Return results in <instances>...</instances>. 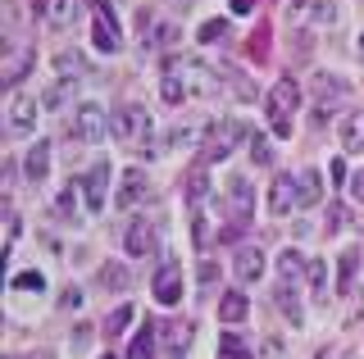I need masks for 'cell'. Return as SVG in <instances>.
Listing matches in <instances>:
<instances>
[{"mask_svg":"<svg viewBox=\"0 0 364 359\" xmlns=\"http://www.w3.org/2000/svg\"><path fill=\"white\" fill-rule=\"evenodd\" d=\"M132 319H136V309H132V305H119V309H114L109 319H105V328H100V332H105L109 341H114V336H123V332H128V323H132Z\"/></svg>","mask_w":364,"mask_h":359,"instance_id":"cell-27","label":"cell"},{"mask_svg":"<svg viewBox=\"0 0 364 359\" xmlns=\"http://www.w3.org/2000/svg\"><path fill=\"white\" fill-rule=\"evenodd\" d=\"M314 92H318V96H328V92L341 96V92H346V82H341V77H323V73H318V77H314Z\"/></svg>","mask_w":364,"mask_h":359,"instance_id":"cell-39","label":"cell"},{"mask_svg":"<svg viewBox=\"0 0 364 359\" xmlns=\"http://www.w3.org/2000/svg\"><path fill=\"white\" fill-rule=\"evenodd\" d=\"M82 73H87V60L77 50H60V55H55V77H64V82H82Z\"/></svg>","mask_w":364,"mask_h":359,"instance_id":"cell-19","label":"cell"},{"mask_svg":"<svg viewBox=\"0 0 364 359\" xmlns=\"http://www.w3.org/2000/svg\"><path fill=\"white\" fill-rule=\"evenodd\" d=\"M37 14L46 18V28L64 32V28H73V18H77V0H37Z\"/></svg>","mask_w":364,"mask_h":359,"instance_id":"cell-9","label":"cell"},{"mask_svg":"<svg viewBox=\"0 0 364 359\" xmlns=\"http://www.w3.org/2000/svg\"><path fill=\"white\" fill-rule=\"evenodd\" d=\"M219 355H223V359H250V350H246L242 341H237L232 332H223V336H219Z\"/></svg>","mask_w":364,"mask_h":359,"instance_id":"cell-33","label":"cell"},{"mask_svg":"<svg viewBox=\"0 0 364 359\" xmlns=\"http://www.w3.org/2000/svg\"><path fill=\"white\" fill-rule=\"evenodd\" d=\"M23 173H28L32 187H41L46 177H50V145H46V141L28 145V155H23Z\"/></svg>","mask_w":364,"mask_h":359,"instance_id":"cell-11","label":"cell"},{"mask_svg":"<svg viewBox=\"0 0 364 359\" xmlns=\"http://www.w3.org/2000/svg\"><path fill=\"white\" fill-rule=\"evenodd\" d=\"M232 268H237L242 282H259V277H264V250H259V245H242L237 260H232Z\"/></svg>","mask_w":364,"mask_h":359,"instance_id":"cell-13","label":"cell"},{"mask_svg":"<svg viewBox=\"0 0 364 359\" xmlns=\"http://www.w3.org/2000/svg\"><path fill=\"white\" fill-rule=\"evenodd\" d=\"M355 60L364 64V32H360V37H355Z\"/></svg>","mask_w":364,"mask_h":359,"instance_id":"cell-47","label":"cell"},{"mask_svg":"<svg viewBox=\"0 0 364 359\" xmlns=\"http://www.w3.org/2000/svg\"><path fill=\"white\" fill-rule=\"evenodd\" d=\"M278 355H282V341H278V336H269V341L259 346V359H278Z\"/></svg>","mask_w":364,"mask_h":359,"instance_id":"cell-43","label":"cell"},{"mask_svg":"<svg viewBox=\"0 0 364 359\" xmlns=\"http://www.w3.org/2000/svg\"><path fill=\"white\" fill-rule=\"evenodd\" d=\"M100 282H105V287H128V268H123V264H105V268H100Z\"/></svg>","mask_w":364,"mask_h":359,"instance_id":"cell-38","label":"cell"},{"mask_svg":"<svg viewBox=\"0 0 364 359\" xmlns=\"http://www.w3.org/2000/svg\"><path fill=\"white\" fill-rule=\"evenodd\" d=\"M155 245H159V241H155V228L141 219V223L128 232V255H155Z\"/></svg>","mask_w":364,"mask_h":359,"instance_id":"cell-21","label":"cell"},{"mask_svg":"<svg viewBox=\"0 0 364 359\" xmlns=\"http://www.w3.org/2000/svg\"><path fill=\"white\" fill-rule=\"evenodd\" d=\"M68 137H73L77 145H91V141L109 137V114H105L100 105H91V100L73 105V118H68Z\"/></svg>","mask_w":364,"mask_h":359,"instance_id":"cell-2","label":"cell"},{"mask_svg":"<svg viewBox=\"0 0 364 359\" xmlns=\"http://www.w3.org/2000/svg\"><path fill=\"white\" fill-rule=\"evenodd\" d=\"M305 268H310V260H305V255L296 250V245H287V250L278 255V273H282V282H296V277H301Z\"/></svg>","mask_w":364,"mask_h":359,"instance_id":"cell-22","label":"cell"},{"mask_svg":"<svg viewBox=\"0 0 364 359\" xmlns=\"http://www.w3.org/2000/svg\"><path fill=\"white\" fill-rule=\"evenodd\" d=\"M296 205H301V187H296V177H278V182H273V192H269V209L278 219H287Z\"/></svg>","mask_w":364,"mask_h":359,"instance_id":"cell-10","label":"cell"},{"mask_svg":"<svg viewBox=\"0 0 364 359\" xmlns=\"http://www.w3.org/2000/svg\"><path fill=\"white\" fill-rule=\"evenodd\" d=\"M55 214H60L64 223H77V192H73V187H68V192L55 200Z\"/></svg>","mask_w":364,"mask_h":359,"instance_id":"cell-32","label":"cell"},{"mask_svg":"<svg viewBox=\"0 0 364 359\" xmlns=\"http://www.w3.org/2000/svg\"><path fill=\"white\" fill-rule=\"evenodd\" d=\"M9 287H14V291H46V277L37 273V268H28V273H14Z\"/></svg>","mask_w":364,"mask_h":359,"instance_id":"cell-34","label":"cell"},{"mask_svg":"<svg viewBox=\"0 0 364 359\" xmlns=\"http://www.w3.org/2000/svg\"><path fill=\"white\" fill-rule=\"evenodd\" d=\"M200 282H205V287L219 282V264H214V260H205V264H200Z\"/></svg>","mask_w":364,"mask_h":359,"instance_id":"cell-42","label":"cell"},{"mask_svg":"<svg viewBox=\"0 0 364 359\" xmlns=\"http://www.w3.org/2000/svg\"><path fill=\"white\" fill-rule=\"evenodd\" d=\"M250 314V296L246 291H228V296L219 300V323H242Z\"/></svg>","mask_w":364,"mask_h":359,"instance_id":"cell-18","label":"cell"},{"mask_svg":"<svg viewBox=\"0 0 364 359\" xmlns=\"http://www.w3.org/2000/svg\"><path fill=\"white\" fill-rule=\"evenodd\" d=\"M305 277H310V291H314V300H328V264H323V260H310V268H305Z\"/></svg>","mask_w":364,"mask_h":359,"instance_id":"cell-29","label":"cell"},{"mask_svg":"<svg viewBox=\"0 0 364 359\" xmlns=\"http://www.w3.org/2000/svg\"><path fill=\"white\" fill-rule=\"evenodd\" d=\"M187 96H191V92H187V82L168 73V77H164V100H168V105H178V100H187Z\"/></svg>","mask_w":364,"mask_h":359,"instance_id":"cell-37","label":"cell"},{"mask_svg":"<svg viewBox=\"0 0 364 359\" xmlns=\"http://www.w3.org/2000/svg\"><path fill=\"white\" fill-rule=\"evenodd\" d=\"M37 114H41L37 96H23V92L9 96V132H32L37 128Z\"/></svg>","mask_w":364,"mask_h":359,"instance_id":"cell-6","label":"cell"},{"mask_svg":"<svg viewBox=\"0 0 364 359\" xmlns=\"http://www.w3.org/2000/svg\"><path fill=\"white\" fill-rule=\"evenodd\" d=\"M310 18L318 28H333L337 18H341V9H337V0H310Z\"/></svg>","mask_w":364,"mask_h":359,"instance_id":"cell-28","label":"cell"},{"mask_svg":"<svg viewBox=\"0 0 364 359\" xmlns=\"http://www.w3.org/2000/svg\"><path fill=\"white\" fill-rule=\"evenodd\" d=\"M296 187H301V205H318V200H323V177H318V168H305V173L296 177Z\"/></svg>","mask_w":364,"mask_h":359,"instance_id":"cell-23","label":"cell"},{"mask_svg":"<svg viewBox=\"0 0 364 359\" xmlns=\"http://www.w3.org/2000/svg\"><path fill=\"white\" fill-rule=\"evenodd\" d=\"M159 341H164V350L173 359H182L187 346H191V328H187V323H159Z\"/></svg>","mask_w":364,"mask_h":359,"instance_id":"cell-15","label":"cell"},{"mask_svg":"<svg viewBox=\"0 0 364 359\" xmlns=\"http://www.w3.org/2000/svg\"><path fill=\"white\" fill-rule=\"evenodd\" d=\"M91 41H96V50H105V55L123 50V28H119V18H114L109 5L91 9Z\"/></svg>","mask_w":364,"mask_h":359,"instance_id":"cell-4","label":"cell"},{"mask_svg":"<svg viewBox=\"0 0 364 359\" xmlns=\"http://www.w3.org/2000/svg\"><path fill=\"white\" fill-rule=\"evenodd\" d=\"M337 141H341V150H364V109H350L346 118L337 123Z\"/></svg>","mask_w":364,"mask_h":359,"instance_id":"cell-12","label":"cell"},{"mask_svg":"<svg viewBox=\"0 0 364 359\" xmlns=\"http://www.w3.org/2000/svg\"><path fill=\"white\" fill-rule=\"evenodd\" d=\"M228 37H232V23H228V18H210V23H200V46H223Z\"/></svg>","mask_w":364,"mask_h":359,"instance_id":"cell-25","label":"cell"},{"mask_svg":"<svg viewBox=\"0 0 364 359\" xmlns=\"http://www.w3.org/2000/svg\"><path fill=\"white\" fill-rule=\"evenodd\" d=\"M346 228V205H328V232Z\"/></svg>","mask_w":364,"mask_h":359,"instance_id":"cell-40","label":"cell"},{"mask_svg":"<svg viewBox=\"0 0 364 359\" xmlns=\"http://www.w3.org/2000/svg\"><path fill=\"white\" fill-rule=\"evenodd\" d=\"M228 200H232V223H246L250 219V209H255V192H250V182L246 177H228Z\"/></svg>","mask_w":364,"mask_h":359,"instance_id":"cell-14","label":"cell"},{"mask_svg":"<svg viewBox=\"0 0 364 359\" xmlns=\"http://www.w3.org/2000/svg\"><path fill=\"white\" fill-rule=\"evenodd\" d=\"M269 32H255V37H250V55H255V60H264V55H269Z\"/></svg>","mask_w":364,"mask_h":359,"instance_id":"cell-41","label":"cell"},{"mask_svg":"<svg viewBox=\"0 0 364 359\" xmlns=\"http://www.w3.org/2000/svg\"><path fill=\"white\" fill-rule=\"evenodd\" d=\"M60 305H64V309H77V305H82V291H77V287H68V296L60 300Z\"/></svg>","mask_w":364,"mask_h":359,"instance_id":"cell-45","label":"cell"},{"mask_svg":"<svg viewBox=\"0 0 364 359\" xmlns=\"http://www.w3.org/2000/svg\"><path fill=\"white\" fill-rule=\"evenodd\" d=\"M250 160H255L259 168H269V164H273V145H269V137H259V132L250 137Z\"/></svg>","mask_w":364,"mask_h":359,"instance_id":"cell-31","label":"cell"},{"mask_svg":"<svg viewBox=\"0 0 364 359\" xmlns=\"http://www.w3.org/2000/svg\"><path fill=\"white\" fill-rule=\"evenodd\" d=\"M255 9V0H232V14H250Z\"/></svg>","mask_w":364,"mask_h":359,"instance_id":"cell-46","label":"cell"},{"mask_svg":"<svg viewBox=\"0 0 364 359\" xmlns=\"http://www.w3.org/2000/svg\"><path fill=\"white\" fill-rule=\"evenodd\" d=\"M360 273V250H341V264H337V291H350Z\"/></svg>","mask_w":364,"mask_h":359,"instance_id":"cell-26","label":"cell"},{"mask_svg":"<svg viewBox=\"0 0 364 359\" xmlns=\"http://www.w3.org/2000/svg\"><path fill=\"white\" fill-rule=\"evenodd\" d=\"M246 137V128L237 118H223V123H214V132H210V141H205V155L200 160L210 164V160H228V150H232V141H242Z\"/></svg>","mask_w":364,"mask_h":359,"instance_id":"cell-5","label":"cell"},{"mask_svg":"<svg viewBox=\"0 0 364 359\" xmlns=\"http://www.w3.org/2000/svg\"><path fill=\"white\" fill-rule=\"evenodd\" d=\"M151 291H155L159 305H178V300H182V264H159Z\"/></svg>","mask_w":364,"mask_h":359,"instance_id":"cell-7","label":"cell"},{"mask_svg":"<svg viewBox=\"0 0 364 359\" xmlns=\"http://www.w3.org/2000/svg\"><path fill=\"white\" fill-rule=\"evenodd\" d=\"M109 137L132 145V150H146L151 155V114H146L141 105H123L109 114Z\"/></svg>","mask_w":364,"mask_h":359,"instance_id":"cell-1","label":"cell"},{"mask_svg":"<svg viewBox=\"0 0 364 359\" xmlns=\"http://www.w3.org/2000/svg\"><path fill=\"white\" fill-rule=\"evenodd\" d=\"M141 196H146V173H141V168L123 173V182H119V196H114V205H119V209H132Z\"/></svg>","mask_w":364,"mask_h":359,"instance_id":"cell-16","label":"cell"},{"mask_svg":"<svg viewBox=\"0 0 364 359\" xmlns=\"http://www.w3.org/2000/svg\"><path fill=\"white\" fill-rule=\"evenodd\" d=\"M273 300H278V309L291 319V328H305V309H301V300H296V291H291V282H282L278 291H273Z\"/></svg>","mask_w":364,"mask_h":359,"instance_id":"cell-20","label":"cell"},{"mask_svg":"<svg viewBox=\"0 0 364 359\" xmlns=\"http://www.w3.org/2000/svg\"><path fill=\"white\" fill-rule=\"evenodd\" d=\"M28 60H32V55H14V60L5 64V87H18V82H23V69H28Z\"/></svg>","mask_w":364,"mask_h":359,"instance_id":"cell-36","label":"cell"},{"mask_svg":"<svg viewBox=\"0 0 364 359\" xmlns=\"http://www.w3.org/2000/svg\"><path fill=\"white\" fill-rule=\"evenodd\" d=\"M105 192H109V164H96L82 177V200H87L91 214H100V209H105Z\"/></svg>","mask_w":364,"mask_h":359,"instance_id":"cell-8","label":"cell"},{"mask_svg":"<svg viewBox=\"0 0 364 359\" xmlns=\"http://www.w3.org/2000/svg\"><path fill=\"white\" fill-rule=\"evenodd\" d=\"M196 137H200V123H173V128H168V145H196Z\"/></svg>","mask_w":364,"mask_h":359,"instance_id":"cell-30","label":"cell"},{"mask_svg":"<svg viewBox=\"0 0 364 359\" xmlns=\"http://www.w3.org/2000/svg\"><path fill=\"white\" fill-rule=\"evenodd\" d=\"M346 187H350V196H355L360 205H364V168H360V173H350V182H346Z\"/></svg>","mask_w":364,"mask_h":359,"instance_id":"cell-44","label":"cell"},{"mask_svg":"<svg viewBox=\"0 0 364 359\" xmlns=\"http://www.w3.org/2000/svg\"><path fill=\"white\" fill-rule=\"evenodd\" d=\"M73 87H77V82H64V77H60V82H50V87L41 92V109H64L68 100H73Z\"/></svg>","mask_w":364,"mask_h":359,"instance_id":"cell-24","label":"cell"},{"mask_svg":"<svg viewBox=\"0 0 364 359\" xmlns=\"http://www.w3.org/2000/svg\"><path fill=\"white\" fill-rule=\"evenodd\" d=\"M187 196H191V205H200V200L210 196V182H205V168H196V173L187 177Z\"/></svg>","mask_w":364,"mask_h":359,"instance_id":"cell-35","label":"cell"},{"mask_svg":"<svg viewBox=\"0 0 364 359\" xmlns=\"http://www.w3.org/2000/svg\"><path fill=\"white\" fill-rule=\"evenodd\" d=\"M296 105H301V87H296L291 77H282V82L269 92V123H273V132H278V137H291Z\"/></svg>","mask_w":364,"mask_h":359,"instance_id":"cell-3","label":"cell"},{"mask_svg":"<svg viewBox=\"0 0 364 359\" xmlns=\"http://www.w3.org/2000/svg\"><path fill=\"white\" fill-rule=\"evenodd\" d=\"M155 350H159V323H146V328L132 336L128 359H155Z\"/></svg>","mask_w":364,"mask_h":359,"instance_id":"cell-17","label":"cell"},{"mask_svg":"<svg viewBox=\"0 0 364 359\" xmlns=\"http://www.w3.org/2000/svg\"><path fill=\"white\" fill-rule=\"evenodd\" d=\"M100 359H114V355H100Z\"/></svg>","mask_w":364,"mask_h":359,"instance_id":"cell-48","label":"cell"}]
</instances>
